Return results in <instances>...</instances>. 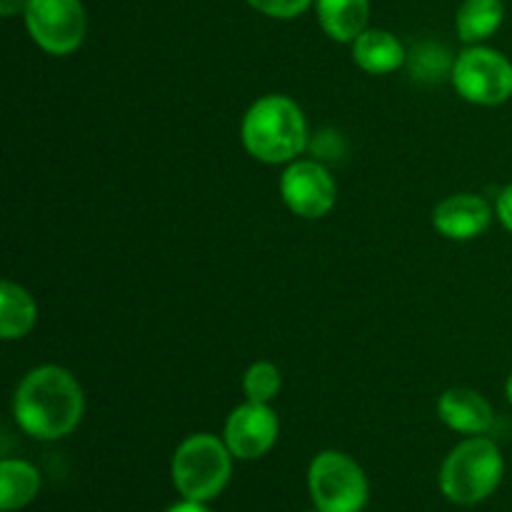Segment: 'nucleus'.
I'll return each instance as SVG.
<instances>
[{"mask_svg":"<svg viewBox=\"0 0 512 512\" xmlns=\"http://www.w3.org/2000/svg\"><path fill=\"white\" fill-rule=\"evenodd\" d=\"M83 388L58 365L35 368L20 380L13 398L15 423L35 440H60L83 420Z\"/></svg>","mask_w":512,"mask_h":512,"instance_id":"obj_1","label":"nucleus"},{"mask_svg":"<svg viewBox=\"0 0 512 512\" xmlns=\"http://www.w3.org/2000/svg\"><path fill=\"white\" fill-rule=\"evenodd\" d=\"M240 138L260 163H293L308 145V123L300 105L288 95H265L245 113Z\"/></svg>","mask_w":512,"mask_h":512,"instance_id":"obj_2","label":"nucleus"},{"mask_svg":"<svg viewBox=\"0 0 512 512\" xmlns=\"http://www.w3.org/2000/svg\"><path fill=\"white\" fill-rule=\"evenodd\" d=\"M503 470L498 445L483 435H473L445 458L440 468V490L455 505H478L498 490Z\"/></svg>","mask_w":512,"mask_h":512,"instance_id":"obj_3","label":"nucleus"},{"mask_svg":"<svg viewBox=\"0 0 512 512\" xmlns=\"http://www.w3.org/2000/svg\"><path fill=\"white\" fill-rule=\"evenodd\" d=\"M173 485L183 500L208 503L218 498L233 475V453L225 440L210 433H198L178 445L170 465Z\"/></svg>","mask_w":512,"mask_h":512,"instance_id":"obj_4","label":"nucleus"},{"mask_svg":"<svg viewBox=\"0 0 512 512\" xmlns=\"http://www.w3.org/2000/svg\"><path fill=\"white\" fill-rule=\"evenodd\" d=\"M308 488L318 512H363L370 495L363 468L338 450L315 455L308 470Z\"/></svg>","mask_w":512,"mask_h":512,"instance_id":"obj_5","label":"nucleus"},{"mask_svg":"<svg viewBox=\"0 0 512 512\" xmlns=\"http://www.w3.org/2000/svg\"><path fill=\"white\" fill-rule=\"evenodd\" d=\"M450 80L460 98L485 108L512 98V63L503 53L483 45H473L453 60Z\"/></svg>","mask_w":512,"mask_h":512,"instance_id":"obj_6","label":"nucleus"},{"mask_svg":"<svg viewBox=\"0 0 512 512\" xmlns=\"http://www.w3.org/2000/svg\"><path fill=\"white\" fill-rule=\"evenodd\" d=\"M25 28L38 48L50 55H70L83 45L88 30L83 0H28Z\"/></svg>","mask_w":512,"mask_h":512,"instance_id":"obj_7","label":"nucleus"},{"mask_svg":"<svg viewBox=\"0 0 512 512\" xmlns=\"http://www.w3.org/2000/svg\"><path fill=\"white\" fill-rule=\"evenodd\" d=\"M280 195L295 215L318 220L335 208L338 185L318 160H293L280 175Z\"/></svg>","mask_w":512,"mask_h":512,"instance_id":"obj_8","label":"nucleus"},{"mask_svg":"<svg viewBox=\"0 0 512 512\" xmlns=\"http://www.w3.org/2000/svg\"><path fill=\"white\" fill-rule=\"evenodd\" d=\"M278 433L280 423L275 410L265 403L248 400V403L238 405L230 413L228 423H225L223 440L230 453H233V458L258 460L273 450Z\"/></svg>","mask_w":512,"mask_h":512,"instance_id":"obj_9","label":"nucleus"},{"mask_svg":"<svg viewBox=\"0 0 512 512\" xmlns=\"http://www.w3.org/2000/svg\"><path fill=\"white\" fill-rule=\"evenodd\" d=\"M490 220L488 200L475 193L450 195L433 210V228L448 240H475L490 228Z\"/></svg>","mask_w":512,"mask_h":512,"instance_id":"obj_10","label":"nucleus"},{"mask_svg":"<svg viewBox=\"0 0 512 512\" xmlns=\"http://www.w3.org/2000/svg\"><path fill=\"white\" fill-rule=\"evenodd\" d=\"M438 415L450 430L463 435H485L495 423L488 400L470 388L445 390L438 400Z\"/></svg>","mask_w":512,"mask_h":512,"instance_id":"obj_11","label":"nucleus"},{"mask_svg":"<svg viewBox=\"0 0 512 512\" xmlns=\"http://www.w3.org/2000/svg\"><path fill=\"white\" fill-rule=\"evenodd\" d=\"M353 60L370 75L395 73L405 63V48L390 30L368 28L353 40Z\"/></svg>","mask_w":512,"mask_h":512,"instance_id":"obj_12","label":"nucleus"},{"mask_svg":"<svg viewBox=\"0 0 512 512\" xmlns=\"http://www.w3.org/2000/svg\"><path fill=\"white\" fill-rule=\"evenodd\" d=\"M318 23L335 43H353L368 30L370 0H315Z\"/></svg>","mask_w":512,"mask_h":512,"instance_id":"obj_13","label":"nucleus"},{"mask_svg":"<svg viewBox=\"0 0 512 512\" xmlns=\"http://www.w3.org/2000/svg\"><path fill=\"white\" fill-rule=\"evenodd\" d=\"M38 305L23 285L5 280L0 285V338L20 340L35 328Z\"/></svg>","mask_w":512,"mask_h":512,"instance_id":"obj_14","label":"nucleus"},{"mask_svg":"<svg viewBox=\"0 0 512 512\" xmlns=\"http://www.w3.org/2000/svg\"><path fill=\"white\" fill-rule=\"evenodd\" d=\"M503 0H463L455 15V28L463 43L478 45L503 25Z\"/></svg>","mask_w":512,"mask_h":512,"instance_id":"obj_15","label":"nucleus"},{"mask_svg":"<svg viewBox=\"0 0 512 512\" xmlns=\"http://www.w3.org/2000/svg\"><path fill=\"white\" fill-rule=\"evenodd\" d=\"M40 490V475L25 460H3L0 465V508L20 510L35 500Z\"/></svg>","mask_w":512,"mask_h":512,"instance_id":"obj_16","label":"nucleus"},{"mask_svg":"<svg viewBox=\"0 0 512 512\" xmlns=\"http://www.w3.org/2000/svg\"><path fill=\"white\" fill-rule=\"evenodd\" d=\"M280 388H283V375H280L278 365L268 363V360H258V363L245 370L243 390L253 403L270 405L278 398Z\"/></svg>","mask_w":512,"mask_h":512,"instance_id":"obj_17","label":"nucleus"},{"mask_svg":"<svg viewBox=\"0 0 512 512\" xmlns=\"http://www.w3.org/2000/svg\"><path fill=\"white\" fill-rule=\"evenodd\" d=\"M313 3L315 0H248V5L253 10L278 20L298 18V15L305 13Z\"/></svg>","mask_w":512,"mask_h":512,"instance_id":"obj_18","label":"nucleus"},{"mask_svg":"<svg viewBox=\"0 0 512 512\" xmlns=\"http://www.w3.org/2000/svg\"><path fill=\"white\" fill-rule=\"evenodd\" d=\"M495 213H498L500 223L505 225V230H510V233H512V183L503 190V193L498 195V205H495Z\"/></svg>","mask_w":512,"mask_h":512,"instance_id":"obj_19","label":"nucleus"},{"mask_svg":"<svg viewBox=\"0 0 512 512\" xmlns=\"http://www.w3.org/2000/svg\"><path fill=\"white\" fill-rule=\"evenodd\" d=\"M25 5H28V0H0V15L13 18V15L25 13Z\"/></svg>","mask_w":512,"mask_h":512,"instance_id":"obj_20","label":"nucleus"},{"mask_svg":"<svg viewBox=\"0 0 512 512\" xmlns=\"http://www.w3.org/2000/svg\"><path fill=\"white\" fill-rule=\"evenodd\" d=\"M165 512H210L203 503H195V500H183V503L170 505Z\"/></svg>","mask_w":512,"mask_h":512,"instance_id":"obj_21","label":"nucleus"},{"mask_svg":"<svg viewBox=\"0 0 512 512\" xmlns=\"http://www.w3.org/2000/svg\"><path fill=\"white\" fill-rule=\"evenodd\" d=\"M505 393H508V400H510V405H512V373H510V378H508V385H505Z\"/></svg>","mask_w":512,"mask_h":512,"instance_id":"obj_22","label":"nucleus"},{"mask_svg":"<svg viewBox=\"0 0 512 512\" xmlns=\"http://www.w3.org/2000/svg\"><path fill=\"white\" fill-rule=\"evenodd\" d=\"M308 512H318V510H308Z\"/></svg>","mask_w":512,"mask_h":512,"instance_id":"obj_23","label":"nucleus"}]
</instances>
